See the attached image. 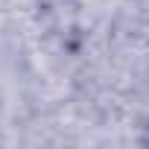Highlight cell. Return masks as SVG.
Segmentation results:
<instances>
[{
	"label": "cell",
	"mask_w": 149,
	"mask_h": 149,
	"mask_svg": "<svg viewBox=\"0 0 149 149\" xmlns=\"http://www.w3.org/2000/svg\"><path fill=\"white\" fill-rule=\"evenodd\" d=\"M143 143L149 146V117H146V123H143Z\"/></svg>",
	"instance_id": "obj_1"
}]
</instances>
